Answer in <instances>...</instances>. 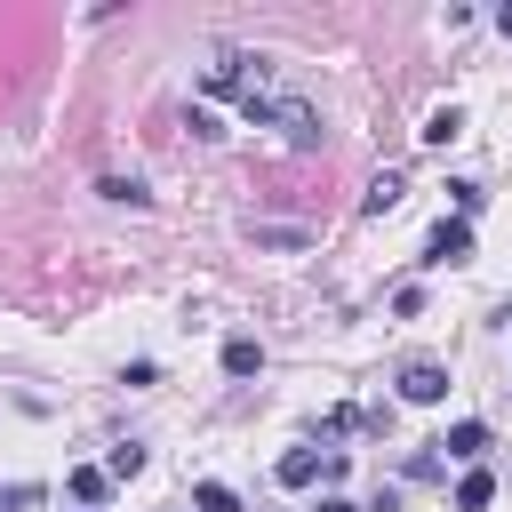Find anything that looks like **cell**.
<instances>
[{
    "mask_svg": "<svg viewBox=\"0 0 512 512\" xmlns=\"http://www.w3.org/2000/svg\"><path fill=\"white\" fill-rule=\"evenodd\" d=\"M272 128H280L288 144H320V112H312L304 96H280V112H272Z\"/></svg>",
    "mask_w": 512,
    "mask_h": 512,
    "instance_id": "2",
    "label": "cell"
},
{
    "mask_svg": "<svg viewBox=\"0 0 512 512\" xmlns=\"http://www.w3.org/2000/svg\"><path fill=\"white\" fill-rule=\"evenodd\" d=\"M440 448H448V456H480V448H488V424H472V416H464V424H448V440H440Z\"/></svg>",
    "mask_w": 512,
    "mask_h": 512,
    "instance_id": "6",
    "label": "cell"
},
{
    "mask_svg": "<svg viewBox=\"0 0 512 512\" xmlns=\"http://www.w3.org/2000/svg\"><path fill=\"white\" fill-rule=\"evenodd\" d=\"M280 480H288V488H312V480H328V456L296 448V456H280Z\"/></svg>",
    "mask_w": 512,
    "mask_h": 512,
    "instance_id": "4",
    "label": "cell"
},
{
    "mask_svg": "<svg viewBox=\"0 0 512 512\" xmlns=\"http://www.w3.org/2000/svg\"><path fill=\"white\" fill-rule=\"evenodd\" d=\"M440 392H448V368H440V360H408V368H400V400H416V408H432Z\"/></svg>",
    "mask_w": 512,
    "mask_h": 512,
    "instance_id": "1",
    "label": "cell"
},
{
    "mask_svg": "<svg viewBox=\"0 0 512 512\" xmlns=\"http://www.w3.org/2000/svg\"><path fill=\"white\" fill-rule=\"evenodd\" d=\"M320 512H360V504L352 496H320Z\"/></svg>",
    "mask_w": 512,
    "mask_h": 512,
    "instance_id": "14",
    "label": "cell"
},
{
    "mask_svg": "<svg viewBox=\"0 0 512 512\" xmlns=\"http://www.w3.org/2000/svg\"><path fill=\"white\" fill-rule=\"evenodd\" d=\"M488 496H496V472H480V464H472V472L456 480V504H464V512H480Z\"/></svg>",
    "mask_w": 512,
    "mask_h": 512,
    "instance_id": "7",
    "label": "cell"
},
{
    "mask_svg": "<svg viewBox=\"0 0 512 512\" xmlns=\"http://www.w3.org/2000/svg\"><path fill=\"white\" fill-rule=\"evenodd\" d=\"M104 200H128V208H144V184H136V176H104Z\"/></svg>",
    "mask_w": 512,
    "mask_h": 512,
    "instance_id": "12",
    "label": "cell"
},
{
    "mask_svg": "<svg viewBox=\"0 0 512 512\" xmlns=\"http://www.w3.org/2000/svg\"><path fill=\"white\" fill-rule=\"evenodd\" d=\"M192 504H200V512H240V496H232L224 480H200V488H192Z\"/></svg>",
    "mask_w": 512,
    "mask_h": 512,
    "instance_id": "10",
    "label": "cell"
},
{
    "mask_svg": "<svg viewBox=\"0 0 512 512\" xmlns=\"http://www.w3.org/2000/svg\"><path fill=\"white\" fill-rule=\"evenodd\" d=\"M464 256H472V224L456 216V224H440V232H432V248H424V264H464Z\"/></svg>",
    "mask_w": 512,
    "mask_h": 512,
    "instance_id": "3",
    "label": "cell"
},
{
    "mask_svg": "<svg viewBox=\"0 0 512 512\" xmlns=\"http://www.w3.org/2000/svg\"><path fill=\"white\" fill-rule=\"evenodd\" d=\"M456 136H464V112H456V104H440V112L424 120V144H456Z\"/></svg>",
    "mask_w": 512,
    "mask_h": 512,
    "instance_id": "8",
    "label": "cell"
},
{
    "mask_svg": "<svg viewBox=\"0 0 512 512\" xmlns=\"http://www.w3.org/2000/svg\"><path fill=\"white\" fill-rule=\"evenodd\" d=\"M72 496H80V504H104V496H112V472L80 464V472H72Z\"/></svg>",
    "mask_w": 512,
    "mask_h": 512,
    "instance_id": "9",
    "label": "cell"
},
{
    "mask_svg": "<svg viewBox=\"0 0 512 512\" xmlns=\"http://www.w3.org/2000/svg\"><path fill=\"white\" fill-rule=\"evenodd\" d=\"M392 200H400V176H376V184H368V200H360V208H368V216H384V208H392Z\"/></svg>",
    "mask_w": 512,
    "mask_h": 512,
    "instance_id": "11",
    "label": "cell"
},
{
    "mask_svg": "<svg viewBox=\"0 0 512 512\" xmlns=\"http://www.w3.org/2000/svg\"><path fill=\"white\" fill-rule=\"evenodd\" d=\"M104 472H112V480H128V472H144V448H136V440H128V448H112V464H104Z\"/></svg>",
    "mask_w": 512,
    "mask_h": 512,
    "instance_id": "13",
    "label": "cell"
},
{
    "mask_svg": "<svg viewBox=\"0 0 512 512\" xmlns=\"http://www.w3.org/2000/svg\"><path fill=\"white\" fill-rule=\"evenodd\" d=\"M224 368H232V376H256V368H264V344H256V336H232V344H224Z\"/></svg>",
    "mask_w": 512,
    "mask_h": 512,
    "instance_id": "5",
    "label": "cell"
}]
</instances>
